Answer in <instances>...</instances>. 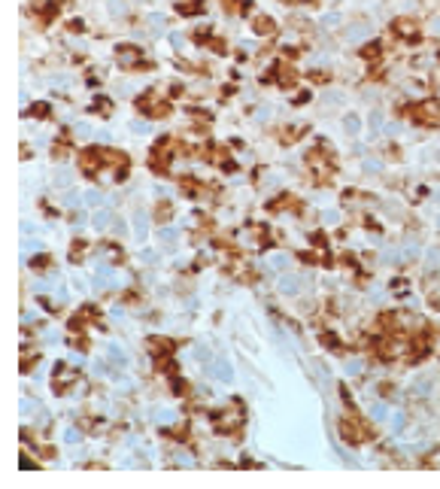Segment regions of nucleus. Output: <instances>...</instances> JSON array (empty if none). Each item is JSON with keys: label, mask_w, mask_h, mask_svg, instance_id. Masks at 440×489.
<instances>
[{"label": "nucleus", "mask_w": 440, "mask_h": 489, "mask_svg": "<svg viewBox=\"0 0 440 489\" xmlns=\"http://www.w3.org/2000/svg\"><path fill=\"white\" fill-rule=\"evenodd\" d=\"M285 3H307V0H285Z\"/></svg>", "instance_id": "412c9836"}, {"label": "nucleus", "mask_w": 440, "mask_h": 489, "mask_svg": "<svg viewBox=\"0 0 440 489\" xmlns=\"http://www.w3.org/2000/svg\"><path fill=\"white\" fill-rule=\"evenodd\" d=\"M222 6H225L228 12H237V0H222Z\"/></svg>", "instance_id": "a211bd4d"}, {"label": "nucleus", "mask_w": 440, "mask_h": 489, "mask_svg": "<svg viewBox=\"0 0 440 489\" xmlns=\"http://www.w3.org/2000/svg\"><path fill=\"white\" fill-rule=\"evenodd\" d=\"M149 350H152L155 356H164V353L173 350V343H170L167 337H152V340H149Z\"/></svg>", "instance_id": "1a4fd4ad"}, {"label": "nucleus", "mask_w": 440, "mask_h": 489, "mask_svg": "<svg viewBox=\"0 0 440 489\" xmlns=\"http://www.w3.org/2000/svg\"><path fill=\"white\" fill-rule=\"evenodd\" d=\"M134 228H137V234H146V222H143V216L134 222Z\"/></svg>", "instance_id": "6ab92c4d"}, {"label": "nucleus", "mask_w": 440, "mask_h": 489, "mask_svg": "<svg viewBox=\"0 0 440 489\" xmlns=\"http://www.w3.org/2000/svg\"><path fill=\"white\" fill-rule=\"evenodd\" d=\"M137 106H140V110H143L146 116H152V119H164V116L170 113L167 103H161V100L155 98L152 92H149V95H143V98L137 100Z\"/></svg>", "instance_id": "20e7f679"}, {"label": "nucleus", "mask_w": 440, "mask_h": 489, "mask_svg": "<svg viewBox=\"0 0 440 489\" xmlns=\"http://www.w3.org/2000/svg\"><path fill=\"white\" fill-rule=\"evenodd\" d=\"M343 434H346L349 441H365V438H368V431H365L358 423H352V420H346V423H343Z\"/></svg>", "instance_id": "0eeeda50"}, {"label": "nucleus", "mask_w": 440, "mask_h": 489, "mask_svg": "<svg viewBox=\"0 0 440 489\" xmlns=\"http://www.w3.org/2000/svg\"><path fill=\"white\" fill-rule=\"evenodd\" d=\"M276 70H279V73H276V82H279L282 88H289V85L298 82V73H295V67L292 64H276Z\"/></svg>", "instance_id": "423d86ee"}, {"label": "nucleus", "mask_w": 440, "mask_h": 489, "mask_svg": "<svg viewBox=\"0 0 440 489\" xmlns=\"http://www.w3.org/2000/svg\"><path fill=\"white\" fill-rule=\"evenodd\" d=\"M94 225H98V228H106V225H109V213H98V216H94Z\"/></svg>", "instance_id": "f3484780"}, {"label": "nucleus", "mask_w": 440, "mask_h": 489, "mask_svg": "<svg viewBox=\"0 0 440 489\" xmlns=\"http://www.w3.org/2000/svg\"><path fill=\"white\" fill-rule=\"evenodd\" d=\"M271 264H276V267H285V264H289V259H285V256H276Z\"/></svg>", "instance_id": "aec40b11"}, {"label": "nucleus", "mask_w": 440, "mask_h": 489, "mask_svg": "<svg viewBox=\"0 0 440 489\" xmlns=\"http://www.w3.org/2000/svg\"><path fill=\"white\" fill-rule=\"evenodd\" d=\"M201 0H198V3H179V12H182V15H195V12H201Z\"/></svg>", "instance_id": "9b49d317"}, {"label": "nucleus", "mask_w": 440, "mask_h": 489, "mask_svg": "<svg viewBox=\"0 0 440 489\" xmlns=\"http://www.w3.org/2000/svg\"><path fill=\"white\" fill-rule=\"evenodd\" d=\"M410 116H413L416 122H422V125H440V100H434V98L419 100V103L410 110Z\"/></svg>", "instance_id": "f257e3e1"}, {"label": "nucleus", "mask_w": 440, "mask_h": 489, "mask_svg": "<svg viewBox=\"0 0 440 489\" xmlns=\"http://www.w3.org/2000/svg\"><path fill=\"white\" fill-rule=\"evenodd\" d=\"M304 131H307L304 125H301V128H289L285 134H282V143H292V140H298V137H301Z\"/></svg>", "instance_id": "ddd939ff"}, {"label": "nucleus", "mask_w": 440, "mask_h": 489, "mask_svg": "<svg viewBox=\"0 0 440 489\" xmlns=\"http://www.w3.org/2000/svg\"><path fill=\"white\" fill-rule=\"evenodd\" d=\"M173 140L170 137H161L155 146H152V155H149V164L158 170V173H167V167H170V155H173Z\"/></svg>", "instance_id": "f03ea898"}, {"label": "nucleus", "mask_w": 440, "mask_h": 489, "mask_svg": "<svg viewBox=\"0 0 440 489\" xmlns=\"http://www.w3.org/2000/svg\"><path fill=\"white\" fill-rule=\"evenodd\" d=\"M216 374L228 380V377H231V365H228V361H219V368H216Z\"/></svg>", "instance_id": "dca6fc26"}, {"label": "nucleus", "mask_w": 440, "mask_h": 489, "mask_svg": "<svg viewBox=\"0 0 440 489\" xmlns=\"http://www.w3.org/2000/svg\"><path fill=\"white\" fill-rule=\"evenodd\" d=\"M361 55H365V58H376V55H379V43H368V46L361 49Z\"/></svg>", "instance_id": "2eb2a0df"}, {"label": "nucleus", "mask_w": 440, "mask_h": 489, "mask_svg": "<svg viewBox=\"0 0 440 489\" xmlns=\"http://www.w3.org/2000/svg\"><path fill=\"white\" fill-rule=\"evenodd\" d=\"M31 116H36V119H46V116H49V106H46V103H34V106H31Z\"/></svg>", "instance_id": "4468645a"}, {"label": "nucleus", "mask_w": 440, "mask_h": 489, "mask_svg": "<svg viewBox=\"0 0 440 489\" xmlns=\"http://www.w3.org/2000/svg\"><path fill=\"white\" fill-rule=\"evenodd\" d=\"M273 28H276V25H273V19H267V15H258V19H255V25H252V31L258 33V37L273 33Z\"/></svg>", "instance_id": "6e6552de"}, {"label": "nucleus", "mask_w": 440, "mask_h": 489, "mask_svg": "<svg viewBox=\"0 0 440 489\" xmlns=\"http://www.w3.org/2000/svg\"><path fill=\"white\" fill-rule=\"evenodd\" d=\"M79 167H82L88 176H94L98 170H103V146L82 149V152H79Z\"/></svg>", "instance_id": "7ed1b4c3"}, {"label": "nucleus", "mask_w": 440, "mask_h": 489, "mask_svg": "<svg viewBox=\"0 0 440 489\" xmlns=\"http://www.w3.org/2000/svg\"><path fill=\"white\" fill-rule=\"evenodd\" d=\"M392 31L398 33V37L413 40V37H419V25H416V22H410V19H398V22L392 25Z\"/></svg>", "instance_id": "39448f33"}, {"label": "nucleus", "mask_w": 440, "mask_h": 489, "mask_svg": "<svg viewBox=\"0 0 440 489\" xmlns=\"http://www.w3.org/2000/svg\"><path fill=\"white\" fill-rule=\"evenodd\" d=\"M301 286H304V283H301L298 277H285V280L279 283V289H282L285 295H298V292H301Z\"/></svg>", "instance_id": "9d476101"}, {"label": "nucleus", "mask_w": 440, "mask_h": 489, "mask_svg": "<svg viewBox=\"0 0 440 489\" xmlns=\"http://www.w3.org/2000/svg\"><path fill=\"white\" fill-rule=\"evenodd\" d=\"M155 216H158V222H167V219H170V204H167V201H161V204H158Z\"/></svg>", "instance_id": "f8f14e48"}]
</instances>
